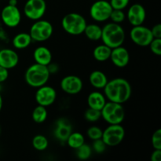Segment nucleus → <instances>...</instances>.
I'll return each mask as SVG.
<instances>
[{
    "instance_id": "nucleus-1",
    "label": "nucleus",
    "mask_w": 161,
    "mask_h": 161,
    "mask_svg": "<svg viewBox=\"0 0 161 161\" xmlns=\"http://www.w3.org/2000/svg\"><path fill=\"white\" fill-rule=\"evenodd\" d=\"M104 95L109 102L124 104L131 97L132 88L126 79L118 77L108 81L104 87Z\"/></svg>"
},
{
    "instance_id": "nucleus-2",
    "label": "nucleus",
    "mask_w": 161,
    "mask_h": 161,
    "mask_svg": "<svg viewBox=\"0 0 161 161\" xmlns=\"http://www.w3.org/2000/svg\"><path fill=\"white\" fill-rule=\"evenodd\" d=\"M101 40L103 44L108 46L111 49L123 46L126 39L125 30L120 24L107 23L102 27Z\"/></svg>"
},
{
    "instance_id": "nucleus-3",
    "label": "nucleus",
    "mask_w": 161,
    "mask_h": 161,
    "mask_svg": "<svg viewBox=\"0 0 161 161\" xmlns=\"http://www.w3.org/2000/svg\"><path fill=\"white\" fill-rule=\"evenodd\" d=\"M50 77V73L47 66L37 63L30 65L25 72V80L27 84L36 89L47 84Z\"/></svg>"
},
{
    "instance_id": "nucleus-4",
    "label": "nucleus",
    "mask_w": 161,
    "mask_h": 161,
    "mask_svg": "<svg viewBox=\"0 0 161 161\" xmlns=\"http://www.w3.org/2000/svg\"><path fill=\"white\" fill-rule=\"evenodd\" d=\"M87 22L86 18L78 13H69L64 15L61 20L63 30L71 36L83 34Z\"/></svg>"
},
{
    "instance_id": "nucleus-5",
    "label": "nucleus",
    "mask_w": 161,
    "mask_h": 161,
    "mask_svg": "<svg viewBox=\"0 0 161 161\" xmlns=\"http://www.w3.org/2000/svg\"><path fill=\"white\" fill-rule=\"evenodd\" d=\"M101 116L108 124H121L125 119V109L122 104L108 101L101 110Z\"/></svg>"
},
{
    "instance_id": "nucleus-6",
    "label": "nucleus",
    "mask_w": 161,
    "mask_h": 161,
    "mask_svg": "<svg viewBox=\"0 0 161 161\" xmlns=\"http://www.w3.org/2000/svg\"><path fill=\"white\" fill-rule=\"evenodd\" d=\"M35 42H45L53 33V27L50 21L39 19L31 25L28 32Z\"/></svg>"
},
{
    "instance_id": "nucleus-7",
    "label": "nucleus",
    "mask_w": 161,
    "mask_h": 161,
    "mask_svg": "<svg viewBox=\"0 0 161 161\" xmlns=\"http://www.w3.org/2000/svg\"><path fill=\"white\" fill-rule=\"evenodd\" d=\"M125 129L121 124H108L102 132V139L107 146L114 147L124 141Z\"/></svg>"
},
{
    "instance_id": "nucleus-8",
    "label": "nucleus",
    "mask_w": 161,
    "mask_h": 161,
    "mask_svg": "<svg viewBox=\"0 0 161 161\" xmlns=\"http://www.w3.org/2000/svg\"><path fill=\"white\" fill-rule=\"evenodd\" d=\"M24 15L31 20L42 19L47 11L45 0H27L24 6Z\"/></svg>"
},
{
    "instance_id": "nucleus-9",
    "label": "nucleus",
    "mask_w": 161,
    "mask_h": 161,
    "mask_svg": "<svg viewBox=\"0 0 161 161\" xmlns=\"http://www.w3.org/2000/svg\"><path fill=\"white\" fill-rule=\"evenodd\" d=\"M109 2L106 0H97L90 8V16L96 22H105L108 20L113 11Z\"/></svg>"
},
{
    "instance_id": "nucleus-10",
    "label": "nucleus",
    "mask_w": 161,
    "mask_h": 161,
    "mask_svg": "<svg viewBox=\"0 0 161 161\" xmlns=\"http://www.w3.org/2000/svg\"><path fill=\"white\" fill-rule=\"evenodd\" d=\"M130 38L135 45L142 47H148L154 39L150 28L143 25L132 27L130 31Z\"/></svg>"
},
{
    "instance_id": "nucleus-11",
    "label": "nucleus",
    "mask_w": 161,
    "mask_h": 161,
    "mask_svg": "<svg viewBox=\"0 0 161 161\" xmlns=\"http://www.w3.org/2000/svg\"><path fill=\"white\" fill-rule=\"evenodd\" d=\"M21 13L17 6L6 5L1 11V20L8 28H16L21 21Z\"/></svg>"
},
{
    "instance_id": "nucleus-12",
    "label": "nucleus",
    "mask_w": 161,
    "mask_h": 161,
    "mask_svg": "<svg viewBox=\"0 0 161 161\" xmlns=\"http://www.w3.org/2000/svg\"><path fill=\"white\" fill-rule=\"evenodd\" d=\"M35 99L38 105L44 107H49L53 105L57 99V91L53 86L43 85L37 88Z\"/></svg>"
},
{
    "instance_id": "nucleus-13",
    "label": "nucleus",
    "mask_w": 161,
    "mask_h": 161,
    "mask_svg": "<svg viewBox=\"0 0 161 161\" xmlns=\"http://www.w3.org/2000/svg\"><path fill=\"white\" fill-rule=\"evenodd\" d=\"M60 86L63 92L69 95L80 94L83 87L81 78L75 75H69L63 77L60 83Z\"/></svg>"
},
{
    "instance_id": "nucleus-14",
    "label": "nucleus",
    "mask_w": 161,
    "mask_h": 161,
    "mask_svg": "<svg viewBox=\"0 0 161 161\" xmlns=\"http://www.w3.org/2000/svg\"><path fill=\"white\" fill-rule=\"evenodd\" d=\"M126 18L132 26L143 25L146 18V9L139 3L132 4L127 10Z\"/></svg>"
},
{
    "instance_id": "nucleus-15",
    "label": "nucleus",
    "mask_w": 161,
    "mask_h": 161,
    "mask_svg": "<svg viewBox=\"0 0 161 161\" xmlns=\"http://www.w3.org/2000/svg\"><path fill=\"white\" fill-rule=\"evenodd\" d=\"M110 61L116 67L123 69L125 68L130 62V53L123 46L112 49L110 54Z\"/></svg>"
},
{
    "instance_id": "nucleus-16",
    "label": "nucleus",
    "mask_w": 161,
    "mask_h": 161,
    "mask_svg": "<svg viewBox=\"0 0 161 161\" xmlns=\"http://www.w3.org/2000/svg\"><path fill=\"white\" fill-rule=\"evenodd\" d=\"M72 132V125L66 118H60L55 123L53 134L57 139L61 142H66L70 134Z\"/></svg>"
},
{
    "instance_id": "nucleus-17",
    "label": "nucleus",
    "mask_w": 161,
    "mask_h": 161,
    "mask_svg": "<svg viewBox=\"0 0 161 161\" xmlns=\"http://www.w3.org/2000/svg\"><path fill=\"white\" fill-rule=\"evenodd\" d=\"M19 63V55L13 49L5 48L0 50V66L5 69H12Z\"/></svg>"
},
{
    "instance_id": "nucleus-18",
    "label": "nucleus",
    "mask_w": 161,
    "mask_h": 161,
    "mask_svg": "<svg viewBox=\"0 0 161 161\" xmlns=\"http://www.w3.org/2000/svg\"><path fill=\"white\" fill-rule=\"evenodd\" d=\"M33 58L35 62L37 64L47 66L52 62L53 56L50 49L44 46L36 47L33 52Z\"/></svg>"
},
{
    "instance_id": "nucleus-19",
    "label": "nucleus",
    "mask_w": 161,
    "mask_h": 161,
    "mask_svg": "<svg viewBox=\"0 0 161 161\" xmlns=\"http://www.w3.org/2000/svg\"><path fill=\"white\" fill-rule=\"evenodd\" d=\"M87 105L89 108L101 111L107 102V99L104 94L99 91H92L87 96Z\"/></svg>"
},
{
    "instance_id": "nucleus-20",
    "label": "nucleus",
    "mask_w": 161,
    "mask_h": 161,
    "mask_svg": "<svg viewBox=\"0 0 161 161\" xmlns=\"http://www.w3.org/2000/svg\"><path fill=\"white\" fill-rule=\"evenodd\" d=\"M108 81V77L102 71L94 70L89 75L90 83L95 89H104Z\"/></svg>"
},
{
    "instance_id": "nucleus-21",
    "label": "nucleus",
    "mask_w": 161,
    "mask_h": 161,
    "mask_svg": "<svg viewBox=\"0 0 161 161\" xmlns=\"http://www.w3.org/2000/svg\"><path fill=\"white\" fill-rule=\"evenodd\" d=\"M33 42L28 32H20L12 39V45L16 50H25L28 48Z\"/></svg>"
},
{
    "instance_id": "nucleus-22",
    "label": "nucleus",
    "mask_w": 161,
    "mask_h": 161,
    "mask_svg": "<svg viewBox=\"0 0 161 161\" xmlns=\"http://www.w3.org/2000/svg\"><path fill=\"white\" fill-rule=\"evenodd\" d=\"M112 49L105 44H101L94 47L93 50V57L98 62H105L110 58Z\"/></svg>"
},
{
    "instance_id": "nucleus-23",
    "label": "nucleus",
    "mask_w": 161,
    "mask_h": 161,
    "mask_svg": "<svg viewBox=\"0 0 161 161\" xmlns=\"http://www.w3.org/2000/svg\"><path fill=\"white\" fill-rule=\"evenodd\" d=\"M102 28L97 24H87L83 34L91 41L101 40Z\"/></svg>"
},
{
    "instance_id": "nucleus-24",
    "label": "nucleus",
    "mask_w": 161,
    "mask_h": 161,
    "mask_svg": "<svg viewBox=\"0 0 161 161\" xmlns=\"http://www.w3.org/2000/svg\"><path fill=\"white\" fill-rule=\"evenodd\" d=\"M66 143L71 149H77L85 143V137L80 132L72 131L66 140Z\"/></svg>"
},
{
    "instance_id": "nucleus-25",
    "label": "nucleus",
    "mask_w": 161,
    "mask_h": 161,
    "mask_svg": "<svg viewBox=\"0 0 161 161\" xmlns=\"http://www.w3.org/2000/svg\"><path fill=\"white\" fill-rule=\"evenodd\" d=\"M48 116L47 107L38 105L31 113V119L36 124H42L45 122Z\"/></svg>"
},
{
    "instance_id": "nucleus-26",
    "label": "nucleus",
    "mask_w": 161,
    "mask_h": 161,
    "mask_svg": "<svg viewBox=\"0 0 161 161\" xmlns=\"http://www.w3.org/2000/svg\"><path fill=\"white\" fill-rule=\"evenodd\" d=\"M31 145L36 150L42 152L45 151L49 146V140L42 135H37L32 138Z\"/></svg>"
},
{
    "instance_id": "nucleus-27",
    "label": "nucleus",
    "mask_w": 161,
    "mask_h": 161,
    "mask_svg": "<svg viewBox=\"0 0 161 161\" xmlns=\"http://www.w3.org/2000/svg\"><path fill=\"white\" fill-rule=\"evenodd\" d=\"M75 150H76L77 157L81 160H88L91 157L93 152L91 146L88 144H86V143L82 145L80 147H79Z\"/></svg>"
},
{
    "instance_id": "nucleus-28",
    "label": "nucleus",
    "mask_w": 161,
    "mask_h": 161,
    "mask_svg": "<svg viewBox=\"0 0 161 161\" xmlns=\"http://www.w3.org/2000/svg\"><path fill=\"white\" fill-rule=\"evenodd\" d=\"M84 118L86 121L90 123L97 122V120H99L102 118L101 111L88 107V108L84 113Z\"/></svg>"
},
{
    "instance_id": "nucleus-29",
    "label": "nucleus",
    "mask_w": 161,
    "mask_h": 161,
    "mask_svg": "<svg viewBox=\"0 0 161 161\" xmlns=\"http://www.w3.org/2000/svg\"><path fill=\"white\" fill-rule=\"evenodd\" d=\"M109 19L113 23L121 24L125 20L126 14L122 9H113Z\"/></svg>"
},
{
    "instance_id": "nucleus-30",
    "label": "nucleus",
    "mask_w": 161,
    "mask_h": 161,
    "mask_svg": "<svg viewBox=\"0 0 161 161\" xmlns=\"http://www.w3.org/2000/svg\"><path fill=\"white\" fill-rule=\"evenodd\" d=\"M103 130L97 126H91L86 130V135L92 141L102 138Z\"/></svg>"
},
{
    "instance_id": "nucleus-31",
    "label": "nucleus",
    "mask_w": 161,
    "mask_h": 161,
    "mask_svg": "<svg viewBox=\"0 0 161 161\" xmlns=\"http://www.w3.org/2000/svg\"><path fill=\"white\" fill-rule=\"evenodd\" d=\"M149 47L151 52H152L153 54L157 55V56H160L161 55V39H157V38H154L151 42L149 43V45L148 46Z\"/></svg>"
},
{
    "instance_id": "nucleus-32",
    "label": "nucleus",
    "mask_w": 161,
    "mask_h": 161,
    "mask_svg": "<svg viewBox=\"0 0 161 161\" xmlns=\"http://www.w3.org/2000/svg\"><path fill=\"white\" fill-rule=\"evenodd\" d=\"M151 143L154 149H161V129L153 132L151 138Z\"/></svg>"
},
{
    "instance_id": "nucleus-33",
    "label": "nucleus",
    "mask_w": 161,
    "mask_h": 161,
    "mask_svg": "<svg viewBox=\"0 0 161 161\" xmlns=\"http://www.w3.org/2000/svg\"><path fill=\"white\" fill-rule=\"evenodd\" d=\"M91 148H92V150H94V152L97 153H104L105 151L107 146L105 144V142L102 141V138H100V139H97L93 141Z\"/></svg>"
},
{
    "instance_id": "nucleus-34",
    "label": "nucleus",
    "mask_w": 161,
    "mask_h": 161,
    "mask_svg": "<svg viewBox=\"0 0 161 161\" xmlns=\"http://www.w3.org/2000/svg\"><path fill=\"white\" fill-rule=\"evenodd\" d=\"M130 0H110L109 3L113 9H122L124 10L129 5Z\"/></svg>"
},
{
    "instance_id": "nucleus-35",
    "label": "nucleus",
    "mask_w": 161,
    "mask_h": 161,
    "mask_svg": "<svg viewBox=\"0 0 161 161\" xmlns=\"http://www.w3.org/2000/svg\"><path fill=\"white\" fill-rule=\"evenodd\" d=\"M151 32H152L153 38L161 39V25L157 24L151 28Z\"/></svg>"
},
{
    "instance_id": "nucleus-36",
    "label": "nucleus",
    "mask_w": 161,
    "mask_h": 161,
    "mask_svg": "<svg viewBox=\"0 0 161 161\" xmlns=\"http://www.w3.org/2000/svg\"><path fill=\"white\" fill-rule=\"evenodd\" d=\"M9 77V70L0 66V83L6 81Z\"/></svg>"
},
{
    "instance_id": "nucleus-37",
    "label": "nucleus",
    "mask_w": 161,
    "mask_h": 161,
    "mask_svg": "<svg viewBox=\"0 0 161 161\" xmlns=\"http://www.w3.org/2000/svg\"><path fill=\"white\" fill-rule=\"evenodd\" d=\"M151 160L160 161L161 160V149H154L151 154Z\"/></svg>"
},
{
    "instance_id": "nucleus-38",
    "label": "nucleus",
    "mask_w": 161,
    "mask_h": 161,
    "mask_svg": "<svg viewBox=\"0 0 161 161\" xmlns=\"http://www.w3.org/2000/svg\"><path fill=\"white\" fill-rule=\"evenodd\" d=\"M8 4L11 6H17V0H9Z\"/></svg>"
},
{
    "instance_id": "nucleus-39",
    "label": "nucleus",
    "mask_w": 161,
    "mask_h": 161,
    "mask_svg": "<svg viewBox=\"0 0 161 161\" xmlns=\"http://www.w3.org/2000/svg\"><path fill=\"white\" fill-rule=\"evenodd\" d=\"M3 97H2L1 94H0V112H1L2 108H3Z\"/></svg>"
},
{
    "instance_id": "nucleus-40",
    "label": "nucleus",
    "mask_w": 161,
    "mask_h": 161,
    "mask_svg": "<svg viewBox=\"0 0 161 161\" xmlns=\"http://www.w3.org/2000/svg\"><path fill=\"white\" fill-rule=\"evenodd\" d=\"M0 134H1V127H0Z\"/></svg>"
}]
</instances>
